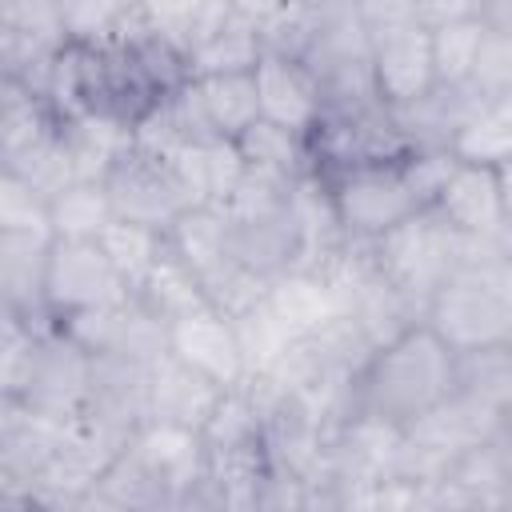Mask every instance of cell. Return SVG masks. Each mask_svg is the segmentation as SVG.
<instances>
[{"mask_svg":"<svg viewBox=\"0 0 512 512\" xmlns=\"http://www.w3.org/2000/svg\"><path fill=\"white\" fill-rule=\"evenodd\" d=\"M452 392L456 348L428 320H420L372 352V360L352 384V412H368L396 428H408Z\"/></svg>","mask_w":512,"mask_h":512,"instance_id":"cell-1","label":"cell"},{"mask_svg":"<svg viewBox=\"0 0 512 512\" xmlns=\"http://www.w3.org/2000/svg\"><path fill=\"white\" fill-rule=\"evenodd\" d=\"M424 320L456 352L512 340V232L476 240L464 264L428 300Z\"/></svg>","mask_w":512,"mask_h":512,"instance_id":"cell-2","label":"cell"},{"mask_svg":"<svg viewBox=\"0 0 512 512\" xmlns=\"http://www.w3.org/2000/svg\"><path fill=\"white\" fill-rule=\"evenodd\" d=\"M476 240L460 236L432 204L412 212L408 220H400L396 228H388L384 236L372 240V256L380 264V272L420 308L428 312V300L436 296V288L464 264V256L472 252Z\"/></svg>","mask_w":512,"mask_h":512,"instance_id":"cell-3","label":"cell"},{"mask_svg":"<svg viewBox=\"0 0 512 512\" xmlns=\"http://www.w3.org/2000/svg\"><path fill=\"white\" fill-rule=\"evenodd\" d=\"M408 156V152H404ZM400 160H380V164H356L340 172H324L336 196L340 224L352 240H376L412 212L428 208L424 196L416 192L408 168Z\"/></svg>","mask_w":512,"mask_h":512,"instance_id":"cell-4","label":"cell"},{"mask_svg":"<svg viewBox=\"0 0 512 512\" xmlns=\"http://www.w3.org/2000/svg\"><path fill=\"white\" fill-rule=\"evenodd\" d=\"M132 288L116 272L112 256L96 236H56L48 252V272H44V304L52 320H64L72 312L96 308V304H116L128 300Z\"/></svg>","mask_w":512,"mask_h":512,"instance_id":"cell-5","label":"cell"},{"mask_svg":"<svg viewBox=\"0 0 512 512\" xmlns=\"http://www.w3.org/2000/svg\"><path fill=\"white\" fill-rule=\"evenodd\" d=\"M104 188H108L116 220H132L156 232H164L184 208H192L172 160L140 148L136 140L112 164V172L104 176Z\"/></svg>","mask_w":512,"mask_h":512,"instance_id":"cell-6","label":"cell"},{"mask_svg":"<svg viewBox=\"0 0 512 512\" xmlns=\"http://www.w3.org/2000/svg\"><path fill=\"white\" fill-rule=\"evenodd\" d=\"M368 36H372V88L384 108L400 112L436 92L432 32L420 20L368 28Z\"/></svg>","mask_w":512,"mask_h":512,"instance_id":"cell-7","label":"cell"},{"mask_svg":"<svg viewBox=\"0 0 512 512\" xmlns=\"http://www.w3.org/2000/svg\"><path fill=\"white\" fill-rule=\"evenodd\" d=\"M68 44L60 0H0V64L8 80L40 92L52 60Z\"/></svg>","mask_w":512,"mask_h":512,"instance_id":"cell-8","label":"cell"},{"mask_svg":"<svg viewBox=\"0 0 512 512\" xmlns=\"http://www.w3.org/2000/svg\"><path fill=\"white\" fill-rule=\"evenodd\" d=\"M92 376H96V356L84 344H76L60 324H52L40 336L28 384L16 400L32 404L36 412L72 420L84 412V404L92 396Z\"/></svg>","mask_w":512,"mask_h":512,"instance_id":"cell-9","label":"cell"},{"mask_svg":"<svg viewBox=\"0 0 512 512\" xmlns=\"http://www.w3.org/2000/svg\"><path fill=\"white\" fill-rule=\"evenodd\" d=\"M128 452L136 456V464L152 480V488L160 496V508H184L188 496L196 492V484L208 472V452H204L200 428L148 420L132 436Z\"/></svg>","mask_w":512,"mask_h":512,"instance_id":"cell-10","label":"cell"},{"mask_svg":"<svg viewBox=\"0 0 512 512\" xmlns=\"http://www.w3.org/2000/svg\"><path fill=\"white\" fill-rule=\"evenodd\" d=\"M252 76H256V96H260V120H272L296 136H312L328 100L308 60L296 52L264 48Z\"/></svg>","mask_w":512,"mask_h":512,"instance_id":"cell-11","label":"cell"},{"mask_svg":"<svg viewBox=\"0 0 512 512\" xmlns=\"http://www.w3.org/2000/svg\"><path fill=\"white\" fill-rule=\"evenodd\" d=\"M168 352L180 356L184 364H192L196 372H204L220 388H236L248 380L236 324L228 312H220L208 300L168 324Z\"/></svg>","mask_w":512,"mask_h":512,"instance_id":"cell-12","label":"cell"},{"mask_svg":"<svg viewBox=\"0 0 512 512\" xmlns=\"http://www.w3.org/2000/svg\"><path fill=\"white\" fill-rule=\"evenodd\" d=\"M432 208L468 240H500L508 236L504 196H500V168L480 160H456L444 176Z\"/></svg>","mask_w":512,"mask_h":512,"instance_id":"cell-13","label":"cell"},{"mask_svg":"<svg viewBox=\"0 0 512 512\" xmlns=\"http://www.w3.org/2000/svg\"><path fill=\"white\" fill-rule=\"evenodd\" d=\"M56 236L40 232H0V296L4 312L28 324H56L44 304V272Z\"/></svg>","mask_w":512,"mask_h":512,"instance_id":"cell-14","label":"cell"},{"mask_svg":"<svg viewBox=\"0 0 512 512\" xmlns=\"http://www.w3.org/2000/svg\"><path fill=\"white\" fill-rule=\"evenodd\" d=\"M220 392L224 388L212 384L204 372H196L180 356L164 352L148 368V420L204 428L208 416H212V408H216V400H220Z\"/></svg>","mask_w":512,"mask_h":512,"instance_id":"cell-15","label":"cell"},{"mask_svg":"<svg viewBox=\"0 0 512 512\" xmlns=\"http://www.w3.org/2000/svg\"><path fill=\"white\" fill-rule=\"evenodd\" d=\"M164 244L176 260H184L200 284L220 272L232 260V228H228V212L216 204H192L184 208L168 228H164Z\"/></svg>","mask_w":512,"mask_h":512,"instance_id":"cell-16","label":"cell"},{"mask_svg":"<svg viewBox=\"0 0 512 512\" xmlns=\"http://www.w3.org/2000/svg\"><path fill=\"white\" fill-rule=\"evenodd\" d=\"M268 304L288 324L292 336H308L340 316V296L324 272L312 268H284L268 280Z\"/></svg>","mask_w":512,"mask_h":512,"instance_id":"cell-17","label":"cell"},{"mask_svg":"<svg viewBox=\"0 0 512 512\" xmlns=\"http://www.w3.org/2000/svg\"><path fill=\"white\" fill-rule=\"evenodd\" d=\"M60 140L76 164V180H104L132 144V124L104 112H80L60 120Z\"/></svg>","mask_w":512,"mask_h":512,"instance_id":"cell-18","label":"cell"},{"mask_svg":"<svg viewBox=\"0 0 512 512\" xmlns=\"http://www.w3.org/2000/svg\"><path fill=\"white\" fill-rule=\"evenodd\" d=\"M264 56V32L240 8L200 44L188 52V76H216V72H252Z\"/></svg>","mask_w":512,"mask_h":512,"instance_id":"cell-19","label":"cell"},{"mask_svg":"<svg viewBox=\"0 0 512 512\" xmlns=\"http://www.w3.org/2000/svg\"><path fill=\"white\" fill-rule=\"evenodd\" d=\"M432 32V68H436V88H464L476 84L484 52H488V28L480 16L468 20H452Z\"/></svg>","mask_w":512,"mask_h":512,"instance_id":"cell-20","label":"cell"},{"mask_svg":"<svg viewBox=\"0 0 512 512\" xmlns=\"http://www.w3.org/2000/svg\"><path fill=\"white\" fill-rule=\"evenodd\" d=\"M204 100V112L224 140H240L260 120V96L252 72H216V76H192Z\"/></svg>","mask_w":512,"mask_h":512,"instance_id":"cell-21","label":"cell"},{"mask_svg":"<svg viewBox=\"0 0 512 512\" xmlns=\"http://www.w3.org/2000/svg\"><path fill=\"white\" fill-rule=\"evenodd\" d=\"M456 388L504 416L512 408V340L456 352Z\"/></svg>","mask_w":512,"mask_h":512,"instance_id":"cell-22","label":"cell"},{"mask_svg":"<svg viewBox=\"0 0 512 512\" xmlns=\"http://www.w3.org/2000/svg\"><path fill=\"white\" fill-rule=\"evenodd\" d=\"M240 156L248 168L256 172H268V176H280V180H296L300 172L312 168V148H308V136H296L272 120H256L240 140H236Z\"/></svg>","mask_w":512,"mask_h":512,"instance_id":"cell-23","label":"cell"},{"mask_svg":"<svg viewBox=\"0 0 512 512\" xmlns=\"http://www.w3.org/2000/svg\"><path fill=\"white\" fill-rule=\"evenodd\" d=\"M132 296H136L140 304H148L164 324H172L176 316H184V312H192V308H200V304L208 300L200 276H196L184 260H176V256L168 252V244H164L160 260L152 264V272L144 276V284H140Z\"/></svg>","mask_w":512,"mask_h":512,"instance_id":"cell-24","label":"cell"},{"mask_svg":"<svg viewBox=\"0 0 512 512\" xmlns=\"http://www.w3.org/2000/svg\"><path fill=\"white\" fill-rule=\"evenodd\" d=\"M232 324H236V336H240V352H244L248 376H268V372L284 360L288 344L296 340V336L288 332V324L272 312L268 292H264V300H256L252 308L236 312Z\"/></svg>","mask_w":512,"mask_h":512,"instance_id":"cell-25","label":"cell"},{"mask_svg":"<svg viewBox=\"0 0 512 512\" xmlns=\"http://www.w3.org/2000/svg\"><path fill=\"white\" fill-rule=\"evenodd\" d=\"M48 208L56 236H100L116 220L104 180H72L64 192L48 200Z\"/></svg>","mask_w":512,"mask_h":512,"instance_id":"cell-26","label":"cell"},{"mask_svg":"<svg viewBox=\"0 0 512 512\" xmlns=\"http://www.w3.org/2000/svg\"><path fill=\"white\" fill-rule=\"evenodd\" d=\"M460 160L480 164H512V100H488L452 140Z\"/></svg>","mask_w":512,"mask_h":512,"instance_id":"cell-27","label":"cell"},{"mask_svg":"<svg viewBox=\"0 0 512 512\" xmlns=\"http://www.w3.org/2000/svg\"><path fill=\"white\" fill-rule=\"evenodd\" d=\"M96 240L104 244V252L112 256L116 272L128 280L132 292L144 284V276L152 272V264L164 252V232L144 228V224H132V220H112Z\"/></svg>","mask_w":512,"mask_h":512,"instance_id":"cell-28","label":"cell"},{"mask_svg":"<svg viewBox=\"0 0 512 512\" xmlns=\"http://www.w3.org/2000/svg\"><path fill=\"white\" fill-rule=\"evenodd\" d=\"M136 12V0H60V16L72 44H112Z\"/></svg>","mask_w":512,"mask_h":512,"instance_id":"cell-29","label":"cell"},{"mask_svg":"<svg viewBox=\"0 0 512 512\" xmlns=\"http://www.w3.org/2000/svg\"><path fill=\"white\" fill-rule=\"evenodd\" d=\"M4 168L8 172H16V176H24L40 196H56V192H64L72 180H76V164H72V156H68V148H64V140H60V128L48 136V140H40V144H32V148H24L20 156H12V160H4Z\"/></svg>","mask_w":512,"mask_h":512,"instance_id":"cell-30","label":"cell"},{"mask_svg":"<svg viewBox=\"0 0 512 512\" xmlns=\"http://www.w3.org/2000/svg\"><path fill=\"white\" fill-rule=\"evenodd\" d=\"M44 328H52V324H44ZM44 328L4 312V324H0V396H20L24 392Z\"/></svg>","mask_w":512,"mask_h":512,"instance_id":"cell-31","label":"cell"},{"mask_svg":"<svg viewBox=\"0 0 512 512\" xmlns=\"http://www.w3.org/2000/svg\"><path fill=\"white\" fill-rule=\"evenodd\" d=\"M0 232H40V236H56L52 232V208L48 196H40L24 176L16 172H0Z\"/></svg>","mask_w":512,"mask_h":512,"instance_id":"cell-32","label":"cell"},{"mask_svg":"<svg viewBox=\"0 0 512 512\" xmlns=\"http://www.w3.org/2000/svg\"><path fill=\"white\" fill-rule=\"evenodd\" d=\"M264 292H268V280L256 276L252 268H244L236 256H232L220 272H212V276L204 280V296H208V304H216V308L228 312V316L252 308L256 300H264Z\"/></svg>","mask_w":512,"mask_h":512,"instance_id":"cell-33","label":"cell"},{"mask_svg":"<svg viewBox=\"0 0 512 512\" xmlns=\"http://www.w3.org/2000/svg\"><path fill=\"white\" fill-rule=\"evenodd\" d=\"M140 4V16L168 40H176L180 48L188 44L200 12L208 8V0H136Z\"/></svg>","mask_w":512,"mask_h":512,"instance_id":"cell-34","label":"cell"},{"mask_svg":"<svg viewBox=\"0 0 512 512\" xmlns=\"http://www.w3.org/2000/svg\"><path fill=\"white\" fill-rule=\"evenodd\" d=\"M468 16H480V0H416V20L424 28H440Z\"/></svg>","mask_w":512,"mask_h":512,"instance_id":"cell-35","label":"cell"},{"mask_svg":"<svg viewBox=\"0 0 512 512\" xmlns=\"http://www.w3.org/2000/svg\"><path fill=\"white\" fill-rule=\"evenodd\" d=\"M360 20L368 28H384V24H400V20H416V0H360Z\"/></svg>","mask_w":512,"mask_h":512,"instance_id":"cell-36","label":"cell"},{"mask_svg":"<svg viewBox=\"0 0 512 512\" xmlns=\"http://www.w3.org/2000/svg\"><path fill=\"white\" fill-rule=\"evenodd\" d=\"M480 20L492 40H512V0H480Z\"/></svg>","mask_w":512,"mask_h":512,"instance_id":"cell-37","label":"cell"},{"mask_svg":"<svg viewBox=\"0 0 512 512\" xmlns=\"http://www.w3.org/2000/svg\"><path fill=\"white\" fill-rule=\"evenodd\" d=\"M492 448H496V456L504 460V468H508V476H512V408L500 416V428H496V436H492Z\"/></svg>","mask_w":512,"mask_h":512,"instance_id":"cell-38","label":"cell"},{"mask_svg":"<svg viewBox=\"0 0 512 512\" xmlns=\"http://www.w3.org/2000/svg\"><path fill=\"white\" fill-rule=\"evenodd\" d=\"M500 196H504V216L512 228V164H500Z\"/></svg>","mask_w":512,"mask_h":512,"instance_id":"cell-39","label":"cell"},{"mask_svg":"<svg viewBox=\"0 0 512 512\" xmlns=\"http://www.w3.org/2000/svg\"><path fill=\"white\" fill-rule=\"evenodd\" d=\"M312 8H360V0H308Z\"/></svg>","mask_w":512,"mask_h":512,"instance_id":"cell-40","label":"cell"}]
</instances>
